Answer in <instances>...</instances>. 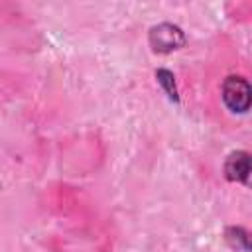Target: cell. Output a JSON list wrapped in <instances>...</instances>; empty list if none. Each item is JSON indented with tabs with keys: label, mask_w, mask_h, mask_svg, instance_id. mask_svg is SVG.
<instances>
[{
	"label": "cell",
	"mask_w": 252,
	"mask_h": 252,
	"mask_svg": "<svg viewBox=\"0 0 252 252\" xmlns=\"http://www.w3.org/2000/svg\"><path fill=\"white\" fill-rule=\"evenodd\" d=\"M220 96H222V102L226 104V108L230 112L244 114V112H248L250 98H252L250 83L244 77H240V75H228L222 81Z\"/></svg>",
	"instance_id": "6da1fadb"
},
{
	"label": "cell",
	"mask_w": 252,
	"mask_h": 252,
	"mask_svg": "<svg viewBox=\"0 0 252 252\" xmlns=\"http://www.w3.org/2000/svg\"><path fill=\"white\" fill-rule=\"evenodd\" d=\"M148 41L156 53H171L185 45V33L179 26L161 22L154 26L148 33Z\"/></svg>",
	"instance_id": "7a4b0ae2"
},
{
	"label": "cell",
	"mask_w": 252,
	"mask_h": 252,
	"mask_svg": "<svg viewBox=\"0 0 252 252\" xmlns=\"http://www.w3.org/2000/svg\"><path fill=\"white\" fill-rule=\"evenodd\" d=\"M224 240H226L228 246L234 248V250H242V252H248V250H250L248 232H246L242 226H228V228L224 230Z\"/></svg>",
	"instance_id": "5b68a950"
},
{
	"label": "cell",
	"mask_w": 252,
	"mask_h": 252,
	"mask_svg": "<svg viewBox=\"0 0 252 252\" xmlns=\"http://www.w3.org/2000/svg\"><path fill=\"white\" fill-rule=\"evenodd\" d=\"M156 79H158V85L161 87V91L167 94V98L171 102H179V91H177L173 73L169 69H158L156 71Z\"/></svg>",
	"instance_id": "277c9868"
},
{
	"label": "cell",
	"mask_w": 252,
	"mask_h": 252,
	"mask_svg": "<svg viewBox=\"0 0 252 252\" xmlns=\"http://www.w3.org/2000/svg\"><path fill=\"white\" fill-rule=\"evenodd\" d=\"M224 177L232 183H246L250 177V154L244 150L230 152L224 159Z\"/></svg>",
	"instance_id": "3957f363"
}]
</instances>
